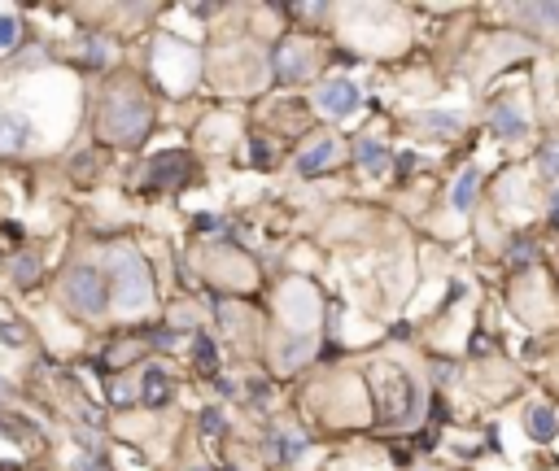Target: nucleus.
Instances as JSON below:
<instances>
[{
  "label": "nucleus",
  "instance_id": "nucleus-1",
  "mask_svg": "<svg viewBox=\"0 0 559 471\" xmlns=\"http://www.w3.org/2000/svg\"><path fill=\"white\" fill-rule=\"evenodd\" d=\"M101 136L114 144H140L149 136V105L136 101V96L114 92L101 110Z\"/></svg>",
  "mask_w": 559,
  "mask_h": 471
},
{
  "label": "nucleus",
  "instance_id": "nucleus-2",
  "mask_svg": "<svg viewBox=\"0 0 559 471\" xmlns=\"http://www.w3.org/2000/svg\"><path fill=\"white\" fill-rule=\"evenodd\" d=\"M372 393H376L380 419H407L411 406H415V384H411V376H407V371H394V367H380L376 371Z\"/></svg>",
  "mask_w": 559,
  "mask_h": 471
},
{
  "label": "nucleus",
  "instance_id": "nucleus-3",
  "mask_svg": "<svg viewBox=\"0 0 559 471\" xmlns=\"http://www.w3.org/2000/svg\"><path fill=\"white\" fill-rule=\"evenodd\" d=\"M62 293H66V306L75 310V314H101V310H105V301H110V284H105V275H101V271L79 267V271H70V275H66Z\"/></svg>",
  "mask_w": 559,
  "mask_h": 471
},
{
  "label": "nucleus",
  "instance_id": "nucleus-4",
  "mask_svg": "<svg viewBox=\"0 0 559 471\" xmlns=\"http://www.w3.org/2000/svg\"><path fill=\"white\" fill-rule=\"evenodd\" d=\"M114 293H118V301H123V306H145V301H149L153 280H149L145 262H140V253L123 249L114 258Z\"/></svg>",
  "mask_w": 559,
  "mask_h": 471
},
{
  "label": "nucleus",
  "instance_id": "nucleus-5",
  "mask_svg": "<svg viewBox=\"0 0 559 471\" xmlns=\"http://www.w3.org/2000/svg\"><path fill=\"white\" fill-rule=\"evenodd\" d=\"M359 88H354L350 79H328L324 88H319V105L332 114V118H346V114H354L359 110Z\"/></svg>",
  "mask_w": 559,
  "mask_h": 471
},
{
  "label": "nucleus",
  "instance_id": "nucleus-6",
  "mask_svg": "<svg viewBox=\"0 0 559 471\" xmlns=\"http://www.w3.org/2000/svg\"><path fill=\"white\" fill-rule=\"evenodd\" d=\"M149 171H153V184H180V179L193 171V162H188V153L171 149V153H158V157H153Z\"/></svg>",
  "mask_w": 559,
  "mask_h": 471
},
{
  "label": "nucleus",
  "instance_id": "nucleus-7",
  "mask_svg": "<svg viewBox=\"0 0 559 471\" xmlns=\"http://www.w3.org/2000/svg\"><path fill=\"white\" fill-rule=\"evenodd\" d=\"M27 136H31L27 118L0 114V153H22V149H27Z\"/></svg>",
  "mask_w": 559,
  "mask_h": 471
},
{
  "label": "nucleus",
  "instance_id": "nucleus-8",
  "mask_svg": "<svg viewBox=\"0 0 559 471\" xmlns=\"http://www.w3.org/2000/svg\"><path fill=\"white\" fill-rule=\"evenodd\" d=\"M140 402L145 406H162V402H171V376L158 367H149L145 376H140Z\"/></svg>",
  "mask_w": 559,
  "mask_h": 471
},
{
  "label": "nucleus",
  "instance_id": "nucleus-9",
  "mask_svg": "<svg viewBox=\"0 0 559 471\" xmlns=\"http://www.w3.org/2000/svg\"><path fill=\"white\" fill-rule=\"evenodd\" d=\"M525 424H529V432H533L538 441H551L555 432H559V419H555V410H551V406H533Z\"/></svg>",
  "mask_w": 559,
  "mask_h": 471
},
{
  "label": "nucleus",
  "instance_id": "nucleus-10",
  "mask_svg": "<svg viewBox=\"0 0 559 471\" xmlns=\"http://www.w3.org/2000/svg\"><path fill=\"white\" fill-rule=\"evenodd\" d=\"M306 48H297V44H284L280 48V79H302L306 75Z\"/></svg>",
  "mask_w": 559,
  "mask_h": 471
},
{
  "label": "nucleus",
  "instance_id": "nucleus-11",
  "mask_svg": "<svg viewBox=\"0 0 559 471\" xmlns=\"http://www.w3.org/2000/svg\"><path fill=\"white\" fill-rule=\"evenodd\" d=\"M328 162H332V140L315 144V149H306L302 157H297V171H302V175H319Z\"/></svg>",
  "mask_w": 559,
  "mask_h": 471
},
{
  "label": "nucleus",
  "instance_id": "nucleus-12",
  "mask_svg": "<svg viewBox=\"0 0 559 471\" xmlns=\"http://www.w3.org/2000/svg\"><path fill=\"white\" fill-rule=\"evenodd\" d=\"M494 131H498V136L516 140V136H525V118L511 110V105H498V110H494Z\"/></svg>",
  "mask_w": 559,
  "mask_h": 471
},
{
  "label": "nucleus",
  "instance_id": "nucleus-13",
  "mask_svg": "<svg viewBox=\"0 0 559 471\" xmlns=\"http://www.w3.org/2000/svg\"><path fill=\"white\" fill-rule=\"evenodd\" d=\"M354 157H359V166H367V171H385V162H389V153L376 140H359L354 144Z\"/></svg>",
  "mask_w": 559,
  "mask_h": 471
},
{
  "label": "nucleus",
  "instance_id": "nucleus-14",
  "mask_svg": "<svg viewBox=\"0 0 559 471\" xmlns=\"http://www.w3.org/2000/svg\"><path fill=\"white\" fill-rule=\"evenodd\" d=\"M193 358H197V367L206 371V376H210L214 367H219V354H214V341H210L206 332H197V336H193Z\"/></svg>",
  "mask_w": 559,
  "mask_h": 471
},
{
  "label": "nucleus",
  "instance_id": "nucleus-15",
  "mask_svg": "<svg viewBox=\"0 0 559 471\" xmlns=\"http://www.w3.org/2000/svg\"><path fill=\"white\" fill-rule=\"evenodd\" d=\"M477 184H481V171H463L459 184H455V210H468L472 197H477Z\"/></svg>",
  "mask_w": 559,
  "mask_h": 471
},
{
  "label": "nucleus",
  "instance_id": "nucleus-16",
  "mask_svg": "<svg viewBox=\"0 0 559 471\" xmlns=\"http://www.w3.org/2000/svg\"><path fill=\"white\" fill-rule=\"evenodd\" d=\"M14 280H18V284H35V280H40V262H35L31 253L14 258Z\"/></svg>",
  "mask_w": 559,
  "mask_h": 471
},
{
  "label": "nucleus",
  "instance_id": "nucleus-17",
  "mask_svg": "<svg viewBox=\"0 0 559 471\" xmlns=\"http://www.w3.org/2000/svg\"><path fill=\"white\" fill-rule=\"evenodd\" d=\"M538 166H542V175H546V179H555V175H559V140H551V144H546V149L538 153Z\"/></svg>",
  "mask_w": 559,
  "mask_h": 471
},
{
  "label": "nucleus",
  "instance_id": "nucleus-18",
  "mask_svg": "<svg viewBox=\"0 0 559 471\" xmlns=\"http://www.w3.org/2000/svg\"><path fill=\"white\" fill-rule=\"evenodd\" d=\"M201 432H206V437H219V432H223V415H219V410H201Z\"/></svg>",
  "mask_w": 559,
  "mask_h": 471
},
{
  "label": "nucleus",
  "instance_id": "nucleus-19",
  "mask_svg": "<svg viewBox=\"0 0 559 471\" xmlns=\"http://www.w3.org/2000/svg\"><path fill=\"white\" fill-rule=\"evenodd\" d=\"M110 397H114L118 406H127V402H136V389H132L127 380H114V384H110Z\"/></svg>",
  "mask_w": 559,
  "mask_h": 471
},
{
  "label": "nucleus",
  "instance_id": "nucleus-20",
  "mask_svg": "<svg viewBox=\"0 0 559 471\" xmlns=\"http://www.w3.org/2000/svg\"><path fill=\"white\" fill-rule=\"evenodd\" d=\"M18 31H22V27H18L14 18H0V48L14 44V40H18Z\"/></svg>",
  "mask_w": 559,
  "mask_h": 471
},
{
  "label": "nucleus",
  "instance_id": "nucleus-21",
  "mask_svg": "<svg viewBox=\"0 0 559 471\" xmlns=\"http://www.w3.org/2000/svg\"><path fill=\"white\" fill-rule=\"evenodd\" d=\"M529 258H533V245H529V240H516V245H511V262H516V267H525Z\"/></svg>",
  "mask_w": 559,
  "mask_h": 471
},
{
  "label": "nucleus",
  "instance_id": "nucleus-22",
  "mask_svg": "<svg viewBox=\"0 0 559 471\" xmlns=\"http://www.w3.org/2000/svg\"><path fill=\"white\" fill-rule=\"evenodd\" d=\"M428 123L442 127V131H455V127H459V118H450V114H428Z\"/></svg>",
  "mask_w": 559,
  "mask_h": 471
},
{
  "label": "nucleus",
  "instance_id": "nucleus-23",
  "mask_svg": "<svg viewBox=\"0 0 559 471\" xmlns=\"http://www.w3.org/2000/svg\"><path fill=\"white\" fill-rule=\"evenodd\" d=\"M0 341H9V345H22V328H9V323H0Z\"/></svg>",
  "mask_w": 559,
  "mask_h": 471
},
{
  "label": "nucleus",
  "instance_id": "nucleus-24",
  "mask_svg": "<svg viewBox=\"0 0 559 471\" xmlns=\"http://www.w3.org/2000/svg\"><path fill=\"white\" fill-rule=\"evenodd\" d=\"M249 153H254V162H258V166H267V162H271V149H267L263 140H254V149H249Z\"/></svg>",
  "mask_w": 559,
  "mask_h": 471
},
{
  "label": "nucleus",
  "instance_id": "nucleus-25",
  "mask_svg": "<svg viewBox=\"0 0 559 471\" xmlns=\"http://www.w3.org/2000/svg\"><path fill=\"white\" fill-rule=\"evenodd\" d=\"M433 419H437V424H446V402H442V397H433Z\"/></svg>",
  "mask_w": 559,
  "mask_h": 471
},
{
  "label": "nucleus",
  "instance_id": "nucleus-26",
  "mask_svg": "<svg viewBox=\"0 0 559 471\" xmlns=\"http://www.w3.org/2000/svg\"><path fill=\"white\" fill-rule=\"evenodd\" d=\"M472 354H490V336H477V341H472Z\"/></svg>",
  "mask_w": 559,
  "mask_h": 471
},
{
  "label": "nucleus",
  "instance_id": "nucleus-27",
  "mask_svg": "<svg viewBox=\"0 0 559 471\" xmlns=\"http://www.w3.org/2000/svg\"><path fill=\"white\" fill-rule=\"evenodd\" d=\"M551 227H559V201L551 205Z\"/></svg>",
  "mask_w": 559,
  "mask_h": 471
}]
</instances>
